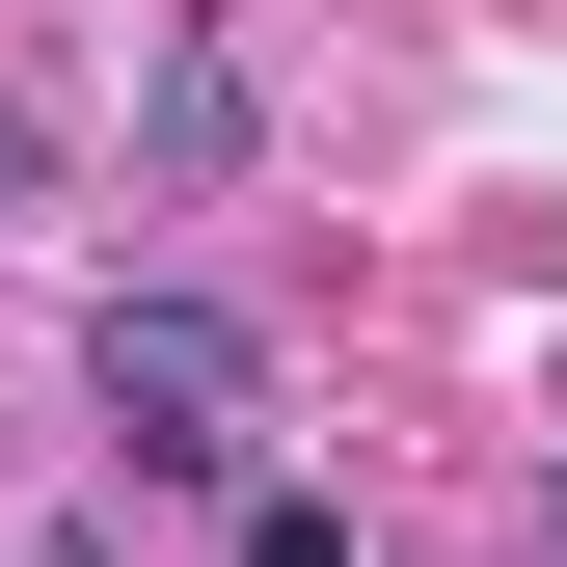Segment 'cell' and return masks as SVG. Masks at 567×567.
Returning <instances> with one entry per match:
<instances>
[{
  "mask_svg": "<svg viewBox=\"0 0 567 567\" xmlns=\"http://www.w3.org/2000/svg\"><path fill=\"white\" fill-rule=\"evenodd\" d=\"M0 163H28V135H0Z\"/></svg>",
  "mask_w": 567,
  "mask_h": 567,
  "instance_id": "277c9868",
  "label": "cell"
},
{
  "mask_svg": "<svg viewBox=\"0 0 567 567\" xmlns=\"http://www.w3.org/2000/svg\"><path fill=\"white\" fill-rule=\"evenodd\" d=\"M540 486H567V433H540Z\"/></svg>",
  "mask_w": 567,
  "mask_h": 567,
  "instance_id": "3957f363",
  "label": "cell"
},
{
  "mask_svg": "<svg viewBox=\"0 0 567 567\" xmlns=\"http://www.w3.org/2000/svg\"><path fill=\"white\" fill-rule=\"evenodd\" d=\"M244 567H351V514L324 486H244Z\"/></svg>",
  "mask_w": 567,
  "mask_h": 567,
  "instance_id": "7a4b0ae2",
  "label": "cell"
},
{
  "mask_svg": "<svg viewBox=\"0 0 567 567\" xmlns=\"http://www.w3.org/2000/svg\"><path fill=\"white\" fill-rule=\"evenodd\" d=\"M82 405H109V460L244 486V460H270V324H244V298H82Z\"/></svg>",
  "mask_w": 567,
  "mask_h": 567,
  "instance_id": "6da1fadb",
  "label": "cell"
}]
</instances>
